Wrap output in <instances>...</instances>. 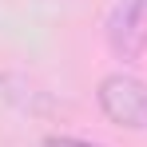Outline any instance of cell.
<instances>
[{
    "mask_svg": "<svg viewBox=\"0 0 147 147\" xmlns=\"http://www.w3.org/2000/svg\"><path fill=\"white\" fill-rule=\"evenodd\" d=\"M96 99H99V111H103L111 123L131 127V131H143L147 127V84L143 80L123 76V72L103 76Z\"/></svg>",
    "mask_w": 147,
    "mask_h": 147,
    "instance_id": "6da1fadb",
    "label": "cell"
},
{
    "mask_svg": "<svg viewBox=\"0 0 147 147\" xmlns=\"http://www.w3.org/2000/svg\"><path fill=\"white\" fill-rule=\"evenodd\" d=\"M103 36L115 60H139L147 48V0H115Z\"/></svg>",
    "mask_w": 147,
    "mask_h": 147,
    "instance_id": "7a4b0ae2",
    "label": "cell"
},
{
    "mask_svg": "<svg viewBox=\"0 0 147 147\" xmlns=\"http://www.w3.org/2000/svg\"><path fill=\"white\" fill-rule=\"evenodd\" d=\"M48 147H96V143H80V139H48Z\"/></svg>",
    "mask_w": 147,
    "mask_h": 147,
    "instance_id": "3957f363",
    "label": "cell"
}]
</instances>
